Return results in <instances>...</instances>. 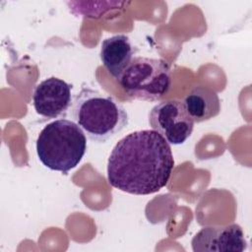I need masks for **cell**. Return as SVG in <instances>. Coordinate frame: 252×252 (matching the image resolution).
<instances>
[{
    "label": "cell",
    "instance_id": "cell-1",
    "mask_svg": "<svg viewBox=\"0 0 252 252\" xmlns=\"http://www.w3.org/2000/svg\"><path fill=\"white\" fill-rule=\"evenodd\" d=\"M174 159L169 144L155 130L129 133L112 149L107 160L109 184L126 193L149 195L169 181Z\"/></svg>",
    "mask_w": 252,
    "mask_h": 252
},
{
    "label": "cell",
    "instance_id": "cell-2",
    "mask_svg": "<svg viewBox=\"0 0 252 252\" xmlns=\"http://www.w3.org/2000/svg\"><path fill=\"white\" fill-rule=\"evenodd\" d=\"M71 114L87 137L95 143H105L129 122L122 104L112 96L89 88H83L76 94Z\"/></svg>",
    "mask_w": 252,
    "mask_h": 252
},
{
    "label": "cell",
    "instance_id": "cell-3",
    "mask_svg": "<svg viewBox=\"0 0 252 252\" xmlns=\"http://www.w3.org/2000/svg\"><path fill=\"white\" fill-rule=\"evenodd\" d=\"M86 151V134L77 123L68 119L48 123L36 140V154L41 163L63 173L75 168Z\"/></svg>",
    "mask_w": 252,
    "mask_h": 252
},
{
    "label": "cell",
    "instance_id": "cell-4",
    "mask_svg": "<svg viewBox=\"0 0 252 252\" xmlns=\"http://www.w3.org/2000/svg\"><path fill=\"white\" fill-rule=\"evenodd\" d=\"M117 80L129 96L156 101L168 93L171 87V70L163 59L134 57Z\"/></svg>",
    "mask_w": 252,
    "mask_h": 252
},
{
    "label": "cell",
    "instance_id": "cell-5",
    "mask_svg": "<svg viewBox=\"0 0 252 252\" xmlns=\"http://www.w3.org/2000/svg\"><path fill=\"white\" fill-rule=\"evenodd\" d=\"M149 124L171 145L183 144L194 128V121L183 101L177 99L164 100L155 105L149 113Z\"/></svg>",
    "mask_w": 252,
    "mask_h": 252
},
{
    "label": "cell",
    "instance_id": "cell-6",
    "mask_svg": "<svg viewBox=\"0 0 252 252\" xmlns=\"http://www.w3.org/2000/svg\"><path fill=\"white\" fill-rule=\"evenodd\" d=\"M72 102V86L62 79L47 78L33 90L32 103L35 112L47 119L65 118Z\"/></svg>",
    "mask_w": 252,
    "mask_h": 252
},
{
    "label": "cell",
    "instance_id": "cell-7",
    "mask_svg": "<svg viewBox=\"0 0 252 252\" xmlns=\"http://www.w3.org/2000/svg\"><path fill=\"white\" fill-rule=\"evenodd\" d=\"M191 244L194 252H242L247 248L244 232L236 223L203 227L195 234Z\"/></svg>",
    "mask_w": 252,
    "mask_h": 252
},
{
    "label": "cell",
    "instance_id": "cell-8",
    "mask_svg": "<svg viewBox=\"0 0 252 252\" xmlns=\"http://www.w3.org/2000/svg\"><path fill=\"white\" fill-rule=\"evenodd\" d=\"M134 48L125 34H116L101 42L100 60L106 70L117 79L133 59Z\"/></svg>",
    "mask_w": 252,
    "mask_h": 252
},
{
    "label": "cell",
    "instance_id": "cell-9",
    "mask_svg": "<svg viewBox=\"0 0 252 252\" xmlns=\"http://www.w3.org/2000/svg\"><path fill=\"white\" fill-rule=\"evenodd\" d=\"M183 104L195 123L215 118L220 111V101L217 93L206 87L193 89L184 97Z\"/></svg>",
    "mask_w": 252,
    "mask_h": 252
}]
</instances>
